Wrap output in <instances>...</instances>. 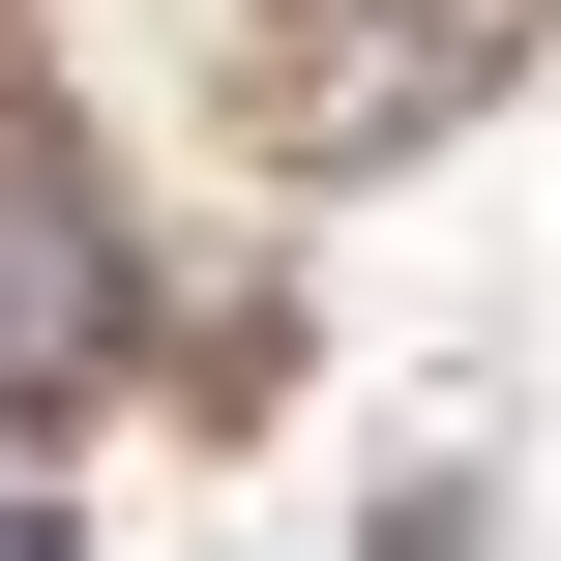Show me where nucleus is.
<instances>
[{
    "label": "nucleus",
    "instance_id": "2",
    "mask_svg": "<svg viewBox=\"0 0 561 561\" xmlns=\"http://www.w3.org/2000/svg\"><path fill=\"white\" fill-rule=\"evenodd\" d=\"M0 561H59V533H30V503H0Z\"/></svg>",
    "mask_w": 561,
    "mask_h": 561
},
{
    "label": "nucleus",
    "instance_id": "1",
    "mask_svg": "<svg viewBox=\"0 0 561 561\" xmlns=\"http://www.w3.org/2000/svg\"><path fill=\"white\" fill-rule=\"evenodd\" d=\"M118 355H148V266H118L89 148H59V118H0V414H89Z\"/></svg>",
    "mask_w": 561,
    "mask_h": 561
}]
</instances>
